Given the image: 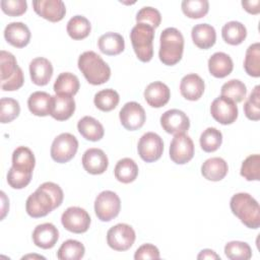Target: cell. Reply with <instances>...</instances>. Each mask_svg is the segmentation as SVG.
<instances>
[{
	"instance_id": "obj_1",
	"label": "cell",
	"mask_w": 260,
	"mask_h": 260,
	"mask_svg": "<svg viewBox=\"0 0 260 260\" xmlns=\"http://www.w3.org/2000/svg\"><path fill=\"white\" fill-rule=\"evenodd\" d=\"M232 212L247 228L256 230L260 226V207L258 202L249 193H237L230 201Z\"/></svg>"
},
{
	"instance_id": "obj_2",
	"label": "cell",
	"mask_w": 260,
	"mask_h": 260,
	"mask_svg": "<svg viewBox=\"0 0 260 260\" xmlns=\"http://www.w3.org/2000/svg\"><path fill=\"white\" fill-rule=\"evenodd\" d=\"M77 65L85 79L92 85L103 84L110 79V66L93 51L83 52L78 58Z\"/></svg>"
},
{
	"instance_id": "obj_3",
	"label": "cell",
	"mask_w": 260,
	"mask_h": 260,
	"mask_svg": "<svg viewBox=\"0 0 260 260\" xmlns=\"http://www.w3.org/2000/svg\"><path fill=\"white\" fill-rule=\"evenodd\" d=\"M184 37L176 27L165 28L159 37V60L165 65L177 64L183 56Z\"/></svg>"
},
{
	"instance_id": "obj_4",
	"label": "cell",
	"mask_w": 260,
	"mask_h": 260,
	"mask_svg": "<svg viewBox=\"0 0 260 260\" xmlns=\"http://www.w3.org/2000/svg\"><path fill=\"white\" fill-rule=\"evenodd\" d=\"M0 81L4 91L16 90L24 82L23 72L17 65L14 55L4 50L0 52Z\"/></svg>"
},
{
	"instance_id": "obj_5",
	"label": "cell",
	"mask_w": 260,
	"mask_h": 260,
	"mask_svg": "<svg viewBox=\"0 0 260 260\" xmlns=\"http://www.w3.org/2000/svg\"><path fill=\"white\" fill-rule=\"evenodd\" d=\"M154 28L146 23H137L130 32V40L137 58L142 62H149L153 57Z\"/></svg>"
},
{
	"instance_id": "obj_6",
	"label": "cell",
	"mask_w": 260,
	"mask_h": 260,
	"mask_svg": "<svg viewBox=\"0 0 260 260\" xmlns=\"http://www.w3.org/2000/svg\"><path fill=\"white\" fill-rule=\"evenodd\" d=\"M77 149V138L71 133H61L52 142L51 157L59 164H65L74 157Z\"/></svg>"
},
{
	"instance_id": "obj_7",
	"label": "cell",
	"mask_w": 260,
	"mask_h": 260,
	"mask_svg": "<svg viewBox=\"0 0 260 260\" xmlns=\"http://www.w3.org/2000/svg\"><path fill=\"white\" fill-rule=\"evenodd\" d=\"M121 209L119 196L110 190L101 192L94 200V212L102 221H110L115 218Z\"/></svg>"
},
{
	"instance_id": "obj_8",
	"label": "cell",
	"mask_w": 260,
	"mask_h": 260,
	"mask_svg": "<svg viewBox=\"0 0 260 260\" xmlns=\"http://www.w3.org/2000/svg\"><path fill=\"white\" fill-rule=\"evenodd\" d=\"M55 208L53 198L41 187L30 194L25 202V210L27 214L34 218L46 216Z\"/></svg>"
},
{
	"instance_id": "obj_9",
	"label": "cell",
	"mask_w": 260,
	"mask_h": 260,
	"mask_svg": "<svg viewBox=\"0 0 260 260\" xmlns=\"http://www.w3.org/2000/svg\"><path fill=\"white\" fill-rule=\"evenodd\" d=\"M135 232L127 223H118L107 233V243L115 251H127L135 242Z\"/></svg>"
},
{
	"instance_id": "obj_10",
	"label": "cell",
	"mask_w": 260,
	"mask_h": 260,
	"mask_svg": "<svg viewBox=\"0 0 260 260\" xmlns=\"http://www.w3.org/2000/svg\"><path fill=\"white\" fill-rule=\"evenodd\" d=\"M138 154L146 162H152L160 158L164 151V142L161 137L154 132L144 133L137 145Z\"/></svg>"
},
{
	"instance_id": "obj_11",
	"label": "cell",
	"mask_w": 260,
	"mask_h": 260,
	"mask_svg": "<svg viewBox=\"0 0 260 260\" xmlns=\"http://www.w3.org/2000/svg\"><path fill=\"white\" fill-rule=\"evenodd\" d=\"M61 222L67 231L74 234H82L89 229L90 216L85 209L71 206L62 213Z\"/></svg>"
},
{
	"instance_id": "obj_12",
	"label": "cell",
	"mask_w": 260,
	"mask_h": 260,
	"mask_svg": "<svg viewBox=\"0 0 260 260\" xmlns=\"http://www.w3.org/2000/svg\"><path fill=\"white\" fill-rule=\"evenodd\" d=\"M194 156V143L186 133L175 134L170 144V157L178 165L190 161Z\"/></svg>"
},
{
	"instance_id": "obj_13",
	"label": "cell",
	"mask_w": 260,
	"mask_h": 260,
	"mask_svg": "<svg viewBox=\"0 0 260 260\" xmlns=\"http://www.w3.org/2000/svg\"><path fill=\"white\" fill-rule=\"evenodd\" d=\"M210 114L212 118L222 125L234 123L238 118L237 104L222 95H219L210 105Z\"/></svg>"
},
{
	"instance_id": "obj_14",
	"label": "cell",
	"mask_w": 260,
	"mask_h": 260,
	"mask_svg": "<svg viewBox=\"0 0 260 260\" xmlns=\"http://www.w3.org/2000/svg\"><path fill=\"white\" fill-rule=\"evenodd\" d=\"M119 118L122 126L125 129L134 131L144 125L146 115L140 104L136 102H128L120 110Z\"/></svg>"
},
{
	"instance_id": "obj_15",
	"label": "cell",
	"mask_w": 260,
	"mask_h": 260,
	"mask_svg": "<svg viewBox=\"0 0 260 260\" xmlns=\"http://www.w3.org/2000/svg\"><path fill=\"white\" fill-rule=\"evenodd\" d=\"M160 125L167 133L175 135L188 131L190 127V120L183 111L172 109L166 111L161 115Z\"/></svg>"
},
{
	"instance_id": "obj_16",
	"label": "cell",
	"mask_w": 260,
	"mask_h": 260,
	"mask_svg": "<svg viewBox=\"0 0 260 260\" xmlns=\"http://www.w3.org/2000/svg\"><path fill=\"white\" fill-rule=\"evenodd\" d=\"M32 7L37 14L52 22L60 21L66 14V7L62 0H35Z\"/></svg>"
},
{
	"instance_id": "obj_17",
	"label": "cell",
	"mask_w": 260,
	"mask_h": 260,
	"mask_svg": "<svg viewBox=\"0 0 260 260\" xmlns=\"http://www.w3.org/2000/svg\"><path fill=\"white\" fill-rule=\"evenodd\" d=\"M83 169L91 175H101L109 166L107 154L101 148H88L84 151L81 159Z\"/></svg>"
},
{
	"instance_id": "obj_18",
	"label": "cell",
	"mask_w": 260,
	"mask_h": 260,
	"mask_svg": "<svg viewBox=\"0 0 260 260\" xmlns=\"http://www.w3.org/2000/svg\"><path fill=\"white\" fill-rule=\"evenodd\" d=\"M59 239L58 229L51 222H45L37 225L32 232L34 244L42 249L53 248Z\"/></svg>"
},
{
	"instance_id": "obj_19",
	"label": "cell",
	"mask_w": 260,
	"mask_h": 260,
	"mask_svg": "<svg viewBox=\"0 0 260 260\" xmlns=\"http://www.w3.org/2000/svg\"><path fill=\"white\" fill-rule=\"evenodd\" d=\"M75 111V101L72 95L55 94L52 95L51 116L57 121L69 119Z\"/></svg>"
},
{
	"instance_id": "obj_20",
	"label": "cell",
	"mask_w": 260,
	"mask_h": 260,
	"mask_svg": "<svg viewBox=\"0 0 260 260\" xmlns=\"http://www.w3.org/2000/svg\"><path fill=\"white\" fill-rule=\"evenodd\" d=\"M4 38L11 46L23 48L30 41V30L23 22H10L4 29Z\"/></svg>"
},
{
	"instance_id": "obj_21",
	"label": "cell",
	"mask_w": 260,
	"mask_h": 260,
	"mask_svg": "<svg viewBox=\"0 0 260 260\" xmlns=\"http://www.w3.org/2000/svg\"><path fill=\"white\" fill-rule=\"evenodd\" d=\"M171 98L169 86L161 81H153L144 89V99L152 108L164 107Z\"/></svg>"
},
{
	"instance_id": "obj_22",
	"label": "cell",
	"mask_w": 260,
	"mask_h": 260,
	"mask_svg": "<svg viewBox=\"0 0 260 260\" xmlns=\"http://www.w3.org/2000/svg\"><path fill=\"white\" fill-rule=\"evenodd\" d=\"M29 74L35 84L46 85L53 75L52 63L44 57H37L29 63Z\"/></svg>"
},
{
	"instance_id": "obj_23",
	"label": "cell",
	"mask_w": 260,
	"mask_h": 260,
	"mask_svg": "<svg viewBox=\"0 0 260 260\" xmlns=\"http://www.w3.org/2000/svg\"><path fill=\"white\" fill-rule=\"evenodd\" d=\"M204 87L203 79L195 73L185 75L180 82L181 94L188 101L199 100L204 92Z\"/></svg>"
},
{
	"instance_id": "obj_24",
	"label": "cell",
	"mask_w": 260,
	"mask_h": 260,
	"mask_svg": "<svg viewBox=\"0 0 260 260\" xmlns=\"http://www.w3.org/2000/svg\"><path fill=\"white\" fill-rule=\"evenodd\" d=\"M191 37L193 43L200 49L211 48L216 41V32L212 25L208 23H198L192 27Z\"/></svg>"
},
{
	"instance_id": "obj_25",
	"label": "cell",
	"mask_w": 260,
	"mask_h": 260,
	"mask_svg": "<svg viewBox=\"0 0 260 260\" xmlns=\"http://www.w3.org/2000/svg\"><path fill=\"white\" fill-rule=\"evenodd\" d=\"M229 171V167L226 161L218 156L210 157L206 159L201 166V174L202 176L208 180L217 182L222 180Z\"/></svg>"
},
{
	"instance_id": "obj_26",
	"label": "cell",
	"mask_w": 260,
	"mask_h": 260,
	"mask_svg": "<svg viewBox=\"0 0 260 260\" xmlns=\"http://www.w3.org/2000/svg\"><path fill=\"white\" fill-rule=\"evenodd\" d=\"M233 69L234 63L232 58L223 52H216L208 59V70L214 77L223 78L228 76Z\"/></svg>"
},
{
	"instance_id": "obj_27",
	"label": "cell",
	"mask_w": 260,
	"mask_h": 260,
	"mask_svg": "<svg viewBox=\"0 0 260 260\" xmlns=\"http://www.w3.org/2000/svg\"><path fill=\"white\" fill-rule=\"evenodd\" d=\"M98 46L102 53L109 56H115L124 51L125 41L120 34L109 31L100 37Z\"/></svg>"
},
{
	"instance_id": "obj_28",
	"label": "cell",
	"mask_w": 260,
	"mask_h": 260,
	"mask_svg": "<svg viewBox=\"0 0 260 260\" xmlns=\"http://www.w3.org/2000/svg\"><path fill=\"white\" fill-rule=\"evenodd\" d=\"M77 129L81 136L89 141H99L103 138L105 130L101 122L90 116H84L77 123Z\"/></svg>"
},
{
	"instance_id": "obj_29",
	"label": "cell",
	"mask_w": 260,
	"mask_h": 260,
	"mask_svg": "<svg viewBox=\"0 0 260 260\" xmlns=\"http://www.w3.org/2000/svg\"><path fill=\"white\" fill-rule=\"evenodd\" d=\"M52 95L46 91H35L27 100V107L31 114L39 117H45L51 114Z\"/></svg>"
},
{
	"instance_id": "obj_30",
	"label": "cell",
	"mask_w": 260,
	"mask_h": 260,
	"mask_svg": "<svg viewBox=\"0 0 260 260\" xmlns=\"http://www.w3.org/2000/svg\"><path fill=\"white\" fill-rule=\"evenodd\" d=\"M36 158L32 151L26 146H18L12 153V168L16 171L32 174Z\"/></svg>"
},
{
	"instance_id": "obj_31",
	"label": "cell",
	"mask_w": 260,
	"mask_h": 260,
	"mask_svg": "<svg viewBox=\"0 0 260 260\" xmlns=\"http://www.w3.org/2000/svg\"><path fill=\"white\" fill-rule=\"evenodd\" d=\"M221 36L225 43L237 46L244 42L247 37V28L246 26L236 20H232L226 22L221 28Z\"/></svg>"
},
{
	"instance_id": "obj_32",
	"label": "cell",
	"mask_w": 260,
	"mask_h": 260,
	"mask_svg": "<svg viewBox=\"0 0 260 260\" xmlns=\"http://www.w3.org/2000/svg\"><path fill=\"white\" fill-rule=\"evenodd\" d=\"M115 178L124 184H129L133 182L138 176V166L130 157H124L115 166L114 170Z\"/></svg>"
},
{
	"instance_id": "obj_33",
	"label": "cell",
	"mask_w": 260,
	"mask_h": 260,
	"mask_svg": "<svg viewBox=\"0 0 260 260\" xmlns=\"http://www.w3.org/2000/svg\"><path fill=\"white\" fill-rule=\"evenodd\" d=\"M78 77L71 72H62L58 75L54 83V91L56 94L74 95L79 89Z\"/></svg>"
},
{
	"instance_id": "obj_34",
	"label": "cell",
	"mask_w": 260,
	"mask_h": 260,
	"mask_svg": "<svg viewBox=\"0 0 260 260\" xmlns=\"http://www.w3.org/2000/svg\"><path fill=\"white\" fill-rule=\"evenodd\" d=\"M67 32L73 40L85 39L91 29L89 20L82 15H74L69 19L66 26Z\"/></svg>"
},
{
	"instance_id": "obj_35",
	"label": "cell",
	"mask_w": 260,
	"mask_h": 260,
	"mask_svg": "<svg viewBox=\"0 0 260 260\" xmlns=\"http://www.w3.org/2000/svg\"><path fill=\"white\" fill-rule=\"evenodd\" d=\"M85 248L83 244L76 240H67L62 243L57 252L60 260H79L84 256Z\"/></svg>"
},
{
	"instance_id": "obj_36",
	"label": "cell",
	"mask_w": 260,
	"mask_h": 260,
	"mask_svg": "<svg viewBox=\"0 0 260 260\" xmlns=\"http://www.w3.org/2000/svg\"><path fill=\"white\" fill-rule=\"evenodd\" d=\"M244 69L252 77L260 76V44L250 45L246 51L244 60Z\"/></svg>"
},
{
	"instance_id": "obj_37",
	"label": "cell",
	"mask_w": 260,
	"mask_h": 260,
	"mask_svg": "<svg viewBox=\"0 0 260 260\" xmlns=\"http://www.w3.org/2000/svg\"><path fill=\"white\" fill-rule=\"evenodd\" d=\"M119 101V93L112 88L102 89L98 91L93 98L94 106L103 112H110L114 110L118 106Z\"/></svg>"
},
{
	"instance_id": "obj_38",
	"label": "cell",
	"mask_w": 260,
	"mask_h": 260,
	"mask_svg": "<svg viewBox=\"0 0 260 260\" xmlns=\"http://www.w3.org/2000/svg\"><path fill=\"white\" fill-rule=\"evenodd\" d=\"M201 148L206 152H213L219 148L222 143V134L214 127L206 128L199 138Z\"/></svg>"
},
{
	"instance_id": "obj_39",
	"label": "cell",
	"mask_w": 260,
	"mask_h": 260,
	"mask_svg": "<svg viewBox=\"0 0 260 260\" xmlns=\"http://www.w3.org/2000/svg\"><path fill=\"white\" fill-rule=\"evenodd\" d=\"M247 87L239 79H231L228 82L223 83L220 89V95L225 96L236 104L242 102L246 98Z\"/></svg>"
},
{
	"instance_id": "obj_40",
	"label": "cell",
	"mask_w": 260,
	"mask_h": 260,
	"mask_svg": "<svg viewBox=\"0 0 260 260\" xmlns=\"http://www.w3.org/2000/svg\"><path fill=\"white\" fill-rule=\"evenodd\" d=\"M224 254L231 260H248L252 257V250L245 242L232 241L225 244Z\"/></svg>"
},
{
	"instance_id": "obj_41",
	"label": "cell",
	"mask_w": 260,
	"mask_h": 260,
	"mask_svg": "<svg viewBox=\"0 0 260 260\" xmlns=\"http://www.w3.org/2000/svg\"><path fill=\"white\" fill-rule=\"evenodd\" d=\"M183 13L190 18H201L205 16L209 10V2L207 0H183Z\"/></svg>"
},
{
	"instance_id": "obj_42",
	"label": "cell",
	"mask_w": 260,
	"mask_h": 260,
	"mask_svg": "<svg viewBox=\"0 0 260 260\" xmlns=\"http://www.w3.org/2000/svg\"><path fill=\"white\" fill-rule=\"evenodd\" d=\"M240 174L247 181L260 180V155L251 154L242 162Z\"/></svg>"
},
{
	"instance_id": "obj_43",
	"label": "cell",
	"mask_w": 260,
	"mask_h": 260,
	"mask_svg": "<svg viewBox=\"0 0 260 260\" xmlns=\"http://www.w3.org/2000/svg\"><path fill=\"white\" fill-rule=\"evenodd\" d=\"M20 113L19 103L11 98H2L0 100V121L9 123L18 117Z\"/></svg>"
},
{
	"instance_id": "obj_44",
	"label": "cell",
	"mask_w": 260,
	"mask_h": 260,
	"mask_svg": "<svg viewBox=\"0 0 260 260\" xmlns=\"http://www.w3.org/2000/svg\"><path fill=\"white\" fill-rule=\"evenodd\" d=\"M260 86L256 85L249 98L244 104V113L246 117L253 121L260 119Z\"/></svg>"
},
{
	"instance_id": "obj_45",
	"label": "cell",
	"mask_w": 260,
	"mask_h": 260,
	"mask_svg": "<svg viewBox=\"0 0 260 260\" xmlns=\"http://www.w3.org/2000/svg\"><path fill=\"white\" fill-rule=\"evenodd\" d=\"M136 21L137 23H146L153 28H156L161 22V15L156 8L144 6L137 12Z\"/></svg>"
},
{
	"instance_id": "obj_46",
	"label": "cell",
	"mask_w": 260,
	"mask_h": 260,
	"mask_svg": "<svg viewBox=\"0 0 260 260\" xmlns=\"http://www.w3.org/2000/svg\"><path fill=\"white\" fill-rule=\"evenodd\" d=\"M31 176L32 174L16 171L11 167L7 173V182L13 189H22L29 184Z\"/></svg>"
},
{
	"instance_id": "obj_47",
	"label": "cell",
	"mask_w": 260,
	"mask_h": 260,
	"mask_svg": "<svg viewBox=\"0 0 260 260\" xmlns=\"http://www.w3.org/2000/svg\"><path fill=\"white\" fill-rule=\"evenodd\" d=\"M0 5L2 11L9 16H19L27 9L25 0H1Z\"/></svg>"
},
{
	"instance_id": "obj_48",
	"label": "cell",
	"mask_w": 260,
	"mask_h": 260,
	"mask_svg": "<svg viewBox=\"0 0 260 260\" xmlns=\"http://www.w3.org/2000/svg\"><path fill=\"white\" fill-rule=\"evenodd\" d=\"M159 251L157 247L152 244H143L140 246L134 254L135 260H142V259H159Z\"/></svg>"
},
{
	"instance_id": "obj_49",
	"label": "cell",
	"mask_w": 260,
	"mask_h": 260,
	"mask_svg": "<svg viewBox=\"0 0 260 260\" xmlns=\"http://www.w3.org/2000/svg\"><path fill=\"white\" fill-rule=\"evenodd\" d=\"M40 187L43 188L44 190H46L50 194V196L54 200L56 208L61 205V203L63 202L64 194H63V191H62V189L59 185H57L53 182H45Z\"/></svg>"
},
{
	"instance_id": "obj_50",
	"label": "cell",
	"mask_w": 260,
	"mask_h": 260,
	"mask_svg": "<svg viewBox=\"0 0 260 260\" xmlns=\"http://www.w3.org/2000/svg\"><path fill=\"white\" fill-rule=\"evenodd\" d=\"M242 5L246 11L252 14H257L260 11V0H252V1H242Z\"/></svg>"
},
{
	"instance_id": "obj_51",
	"label": "cell",
	"mask_w": 260,
	"mask_h": 260,
	"mask_svg": "<svg viewBox=\"0 0 260 260\" xmlns=\"http://www.w3.org/2000/svg\"><path fill=\"white\" fill-rule=\"evenodd\" d=\"M197 259H220V257L210 249H203L197 256Z\"/></svg>"
},
{
	"instance_id": "obj_52",
	"label": "cell",
	"mask_w": 260,
	"mask_h": 260,
	"mask_svg": "<svg viewBox=\"0 0 260 260\" xmlns=\"http://www.w3.org/2000/svg\"><path fill=\"white\" fill-rule=\"evenodd\" d=\"M26 258H41V259H45V257L39 256V255H26V256L22 257V259H26Z\"/></svg>"
}]
</instances>
